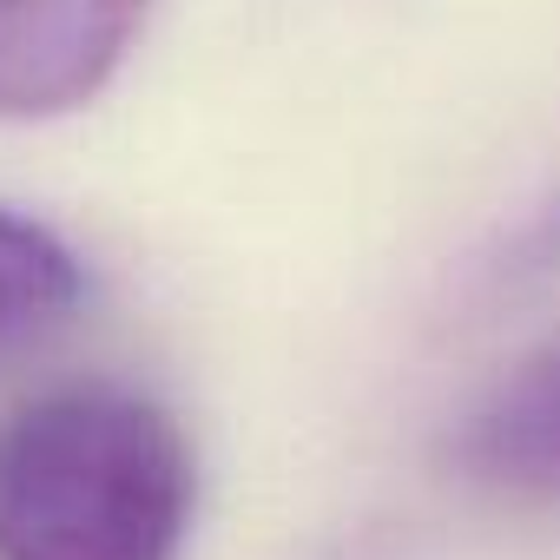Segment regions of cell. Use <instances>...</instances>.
Returning <instances> with one entry per match:
<instances>
[{
    "instance_id": "1",
    "label": "cell",
    "mask_w": 560,
    "mask_h": 560,
    "mask_svg": "<svg viewBox=\"0 0 560 560\" xmlns=\"http://www.w3.org/2000/svg\"><path fill=\"white\" fill-rule=\"evenodd\" d=\"M185 429L132 389H54L0 422V560H178Z\"/></svg>"
},
{
    "instance_id": "2",
    "label": "cell",
    "mask_w": 560,
    "mask_h": 560,
    "mask_svg": "<svg viewBox=\"0 0 560 560\" xmlns=\"http://www.w3.org/2000/svg\"><path fill=\"white\" fill-rule=\"evenodd\" d=\"M152 0H0V119H54L86 106Z\"/></svg>"
},
{
    "instance_id": "3",
    "label": "cell",
    "mask_w": 560,
    "mask_h": 560,
    "mask_svg": "<svg viewBox=\"0 0 560 560\" xmlns=\"http://www.w3.org/2000/svg\"><path fill=\"white\" fill-rule=\"evenodd\" d=\"M455 462L521 501H560V337L514 363L462 422Z\"/></svg>"
},
{
    "instance_id": "4",
    "label": "cell",
    "mask_w": 560,
    "mask_h": 560,
    "mask_svg": "<svg viewBox=\"0 0 560 560\" xmlns=\"http://www.w3.org/2000/svg\"><path fill=\"white\" fill-rule=\"evenodd\" d=\"M80 257L34 218L0 205V357L60 330L80 311Z\"/></svg>"
}]
</instances>
